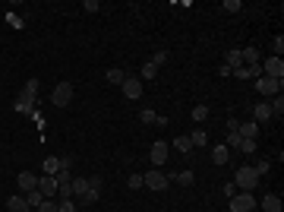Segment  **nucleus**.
<instances>
[{"instance_id": "1", "label": "nucleus", "mask_w": 284, "mask_h": 212, "mask_svg": "<svg viewBox=\"0 0 284 212\" xmlns=\"http://www.w3.org/2000/svg\"><path fill=\"white\" fill-rule=\"evenodd\" d=\"M234 184L240 193H253V187H259V174L253 171V165H243V168H237Z\"/></svg>"}, {"instance_id": "2", "label": "nucleus", "mask_w": 284, "mask_h": 212, "mask_svg": "<svg viewBox=\"0 0 284 212\" xmlns=\"http://www.w3.org/2000/svg\"><path fill=\"white\" fill-rule=\"evenodd\" d=\"M38 79H29L25 83V89H22V95H19V105H16V111H32L38 105Z\"/></svg>"}, {"instance_id": "3", "label": "nucleus", "mask_w": 284, "mask_h": 212, "mask_svg": "<svg viewBox=\"0 0 284 212\" xmlns=\"http://www.w3.org/2000/svg\"><path fill=\"white\" fill-rule=\"evenodd\" d=\"M73 102V83H57L51 92V105L54 108H66Z\"/></svg>"}, {"instance_id": "4", "label": "nucleus", "mask_w": 284, "mask_h": 212, "mask_svg": "<svg viewBox=\"0 0 284 212\" xmlns=\"http://www.w3.org/2000/svg\"><path fill=\"white\" fill-rule=\"evenodd\" d=\"M281 85H284V79H268V76H259V79H256V89H259L262 95H268V98L281 95Z\"/></svg>"}, {"instance_id": "5", "label": "nucleus", "mask_w": 284, "mask_h": 212, "mask_svg": "<svg viewBox=\"0 0 284 212\" xmlns=\"http://www.w3.org/2000/svg\"><path fill=\"white\" fill-rule=\"evenodd\" d=\"M142 184H145V187H152V190H167V184H171V177L167 174H161V171H145V174H142Z\"/></svg>"}, {"instance_id": "6", "label": "nucleus", "mask_w": 284, "mask_h": 212, "mask_svg": "<svg viewBox=\"0 0 284 212\" xmlns=\"http://www.w3.org/2000/svg\"><path fill=\"white\" fill-rule=\"evenodd\" d=\"M262 67V76H268V79H284V61L281 57H268L265 64H259Z\"/></svg>"}, {"instance_id": "7", "label": "nucleus", "mask_w": 284, "mask_h": 212, "mask_svg": "<svg viewBox=\"0 0 284 212\" xmlns=\"http://www.w3.org/2000/svg\"><path fill=\"white\" fill-rule=\"evenodd\" d=\"M256 209V196L253 193H237L231 196V212H253Z\"/></svg>"}, {"instance_id": "8", "label": "nucleus", "mask_w": 284, "mask_h": 212, "mask_svg": "<svg viewBox=\"0 0 284 212\" xmlns=\"http://www.w3.org/2000/svg\"><path fill=\"white\" fill-rule=\"evenodd\" d=\"M256 209H259V212H281V209H284V203H281V196H278V193H265L259 203H256Z\"/></svg>"}, {"instance_id": "9", "label": "nucleus", "mask_w": 284, "mask_h": 212, "mask_svg": "<svg viewBox=\"0 0 284 212\" xmlns=\"http://www.w3.org/2000/svg\"><path fill=\"white\" fill-rule=\"evenodd\" d=\"M167 152H171V146H167L164 140L152 143V152H148V158H152V165H155V168H158V165H164V162H167Z\"/></svg>"}, {"instance_id": "10", "label": "nucleus", "mask_w": 284, "mask_h": 212, "mask_svg": "<svg viewBox=\"0 0 284 212\" xmlns=\"http://www.w3.org/2000/svg\"><path fill=\"white\" fill-rule=\"evenodd\" d=\"M38 190H41L44 200H54V196H57V181H54L51 174H41L38 177Z\"/></svg>"}, {"instance_id": "11", "label": "nucleus", "mask_w": 284, "mask_h": 212, "mask_svg": "<svg viewBox=\"0 0 284 212\" xmlns=\"http://www.w3.org/2000/svg\"><path fill=\"white\" fill-rule=\"evenodd\" d=\"M123 92H126V98H130V102L142 98V79H136V76H126V79H123Z\"/></svg>"}, {"instance_id": "12", "label": "nucleus", "mask_w": 284, "mask_h": 212, "mask_svg": "<svg viewBox=\"0 0 284 212\" xmlns=\"http://www.w3.org/2000/svg\"><path fill=\"white\" fill-rule=\"evenodd\" d=\"M16 184H19V190H22V196L29 193V190H38V177L32 174V171H22V174L16 177Z\"/></svg>"}, {"instance_id": "13", "label": "nucleus", "mask_w": 284, "mask_h": 212, "mask_svg": "<svg viewBox=\"0 0 284 212\" xmlns=\"http://www.w3.org/2000/svg\"><path fill=\"white\" fill-rule=\"evenodd\" d=\"M272 108H268V102H259V105H256V108H253V121L256 124H265V121H272Z\"/></svg>"}, {"instance_id": "14", "label": "nucleus", "mask_w": 284, "mask_h": 212, "mask_svg": "<svg viewBox=\"0 0 284 212\" xmlns=\"http://www.w3.org/2000/svg\"><path fill=\"white\" fill-rule=\"evenodd\" d=\"M6 212H32V209H29V203H25V196L19 193V196H10V200H6Z\"/></svg>"}, {"instance_id": "15", "label": "nucleus", "mask_w": 284, "mask_h": 212, "mask_svg": "<svg viewBox=\"0 0 284 212\" xmlns=\"http://www.w3.org/2000/svg\"><path fill=\"white\" fill-rule=\"evenodd\" d=\"M212 162H215V165H227V162H231V149H227L224 143L215 146V149H212Z\"/></svg>"}, {"instance_id": "16", "label": "nucleus", "mask_w": 284, "mask_h": 212, "mask_svg": "<svg viewBox=\"0 0 284 212\" xmlns=\"http://www.w3.org/2000/svg\"><path fill=\"white\" fill-rule=\"evenodd\" d=\"M240 57H243V67H256V64L262 61V57H259V51H256L253 44H249V48H243V51H240Z\"/></svg>"}, {"instance_id": "17", "label": "nucleus", "mask_w": 284, "mask_h": 212, "mask_svg": "<svg viewBox=\"0 0 284 212\" xmlns=\"http://www.w3.org/2000/svg\"><path fill=\"white\" fill-rule=\"evenodd\" d=\"M237 133H240L243 140H256V136H259V124H256V121L240 124V127H237Z\"/></svg>"}, {"instance_id": "18", "label": "nucleus", "mask_w": 284, "mask_h": 212, "mask_svg": "<svg viewBox=\"0 0 284 212\" xmlns=\"http://www.w3.org/2000/svg\"><path fill=\"white\" fill-rule=\"evenodd\" d=\"M186 136H189V143H193V149H196V146H205V143H208V133H205L202 127H196L193 133H186Z\"/></svg>"}, {"instance_id": "19", "label": "nucleus", "mask_w": 284, "mask_h": 212, "mask_svg": "<svg viewBox=\"0 0 284 212\" xmlns=\"http://www.w3.org/2000/svg\"><path fill=\"white\" fill-rule=\"evenodd\" d=\"M70 187H73V196L79 200V196H82L85 190H89V181H85V177H73V184H70Z\"/></svg>"}, {"instance_id": "20", "label": "nucleus", "mask_w": 284, "mask_h": 212, "mask_svg": "<svg viewBox=\"0 0 284 212\" xmlns=\"http://www.w3.org/2000/svg\"><path fill=\"white\" fill-rule=\"evenodd\" d=\"M25 203H29V209H38L44 203V196H41V190H29L25 193Z\"/></svg>"}, {"instance_id": "21", "label": "nucleus", "mask_w": 284, "mask_h": 212, "mask_svg": "<svg viewBox=\"0 0 284 212\" xmlns=\"http://www.w3.org/2000/svg\"><path fill=\"white\" fill-rule=\"evenodd\" d=\"M224 67H231V70H237V67H243V57H240V51H227V64H224Z\"/></svg>"}, {"instance_id": "22", "label": "nucleus", "mask_w": 284, "mask_h": 212, "mask_svg": "<svg viewBox=\"0 0 284 212\" xmlns=\"http://www.w3.org/2000/svg\"><path fill=\"white\" fill-rule=\"evenodd\" d=\"M174 181H177L180 187H193L196 177H193V171H180V174H174Z\"/></svg>"}, {"instance_id": "23", "label": "nucleus", "mask_w": 284, "mask_h": 212, "mask_svg": "<svg viewBox=\"0 0 284 212\" xmlns=\"http://www.w3.org/2000/svg\"><path fill=\"white\" fill-rule=\"evenodd\" d=\"M123 79H126V73H123V70H117V67H114V70H107V83L123 85Z\"/></svg>"}, {"instance_id": "24", "label": "nucleus", "mask_w": 284, "mask_h": 212, "mask_svg": "<svg viewBox=\"0 0 284 212\" xmlns=\"http://www.w3.org/2000/svg\"><path fill=\"white\" fill-rule=\"evenodd\" d=\"M57 171H60V158H54V155H51V158H44V174H51V177H54Z\"/></svg>"}, {"instance_id": "25", "label": "nucleus", "mask_w": 284, "mask_h": 212, "mask_svg": "<svg viewBox=\"0 0 284 212\" xmlns=\"http://www.w3.org/2000/svg\"><path fill=\"white\" fill-rule=\"evenodd\" d=\"M98 196H101V190H92V187H89L82 196H79V203H82V206H92V203L98 200Z\"/></svg>"}, {"instance_id": "26", "label": "nucleus", "mask_w": 284, "mask_h": 212, "mask_svg": "<svg viewBox=\"0 0 284 212\" xmlns=\"http://www.w3.org/2000/svg\"><path fill=\"white\" fill-rule=\"evenodd\" d=\"M174 149H177V152H189V149H193L189 136H174Z\"/></svg>"}, {"instance_id": "27", "label": "nucleus", "mask_w": 284, "mask_h": 212, "mask_svg": "<svg viewBox=\"0 0 284 212\" xmlns=\"http://www.w3.org/2000/svg\"><path fill=\"white\" fill-rule=\"evenodd\" d=\"M240 143H243V136L240 133H227V149H234V152H240Z\"/></svg>"}, {"instance_id": "28", "label": "nucleus", "mask_w": 284, "mask_h": 212, "mask_svg": "<svg viewBox=\"0 0 284 212\" xmlns=\"http://www.w3.org/2000/svg\"><path fill=\"white\" fill-rule=\"evenodd\" d=\"M205 117H208V108H205V105H196V108H193V121H196V124H202Z\"/></svg>"}, {"instance_id": "29", "label": "nucleus", "mask_w": 284, "mask_h": 212, "mask_svg": "<svg viewBox=\"0 0 284 212\" xmlns=\"http://www.w3.org/2000/svg\"><path fill=\"white\" fill-rule=\"evenodd\" d=\"M139 121L142 124H158V114H155L152 108H145V111H139Z\"/></svg>"}, {"instance_id": "30", "label": "nucleus", "mask_w": 284, "mask_h": 212, "mask_svg": "<svg viewBox=\"0 0 284 212\" xmlns=\"http://www.w3.org/2000/svg\"><path fill=\"white\" fill-rule=\"evenodd\" d=\"M268 108H272V114H284V95H275Z\"/></svg>"}, {"instance_id": "31", "label": "nucleus", "mask_w": 284, "mask_h": 212, "mask_svg": "<svg viewBox=\"0 0 284 212\" xmlns=\"http://www.w3.org/2000/svg\"><path fill=\"white\" fill-rule=\"evenodd\" d=\"M152 64H155V67H164V64H167V51H155V54H152Z\"/></svg>"}, {"instance_id": "32", "label": "nucleus", "mask_w": 284, "mask_h": 212, "mask_svg": "<svg viewBox=\"0 0 284 212\" xmlns=\"http://www.w3.org/2000/svg\"><path fill=\"white\" fill-rule=\"evenodd\" d=\"M155 76H158V67H155V64L148 61L145 67H142V79H155Z\"/></svg>"}, {"instance_id": "33", "label": "nucleus", "mask_w": 284, "mask_h": 212, "mask_svg": "<svg viewBox=\"0 0 284 212\" xmlns=\"http://www.w3.org/2000/svg\"><path fill=\"white\" fill-rule=\"evenodd\" d=\"M126 187H130V190H142V187H145V184H142V174H130Z\"/></svg>"}, {"instance_id": "34", "label": "nucleus", "mask_w": 284, "mask_h": 212, "mask_svg": "<svg viewBox=\"0 0 284 212\" xmlns=\"http://www.w3.org/2000/svg\"><path fill=\"white\" fill-rule=\"evenodd\" d=\"M272 51H275V57H281V54H284V38H281V35H275V38H272Z\"/></svg>"}, {"instance_id": "35", "label": "nucleus", "mask_w": 284, "mask_h": 212, "mask_svg": "<svg viewBox=\"0 0 284 212\" xmlns=\"http://www.w3.org/2000/svg\"><path fill=\"white\" fill-rule=\"evenodd\" d=\"M240 152H243V155H253V152H256V140H243L240 143Z\"/></svg>"}, {"instance_id": "36", "label": "nucleus", "mask_w": 284, "mask_h": 212, "mask_svg": "<svg viewBox=\"0 0 284 212\" xmlns=\"http://www.w3.org/2000/svg\"><path fill=\"white\" fill-rule=\"evenodd\" d=\"M57 212H76V203H73V200H60L57 203Z\"/></svg>"}, {"instance_id": "37", "label": "nucleus", "mask_w": 284, "mask_h": 212, "mask_svg": "<svg viewBox=\"0 0 284 212\" xmlns=\"http://www.w3.org/2000/svg\"><path fill=\"white\" fill-rule=\"evenodd\" d=\"M224 10H227V13H240L243 3H240V0H224Z\"/></svg>"}, {"instance_id": "38", "label": "nucleus", "mask_w": 284, "mask_h": 212, "mask_svg": "<svg viewBox=\"0 0 284 212\" xmlns=\"http://www.w3.org/2000/svg\"><path fill=\"white\" fill-rule=\"evenodd\" d=\"M38 212H57V200H44L41 206H38Z\"/></svg>"}, {"instance_id": "39", "label": "nucleus", "mask_w": 284, "mask_h": 212, "mask_svg": "<svg viewBox=\"0 0 284 212\" xmlns=\"http://www.w3.org/2000/svg\"><path fill=\"white\" fill-rule=\"evenodd\" d=\"M268 168H272V165H268V162H259V165H256V168H253V171H256V174H259V177H262V174H268Z\"/></svg>"}, {"instance_id": "40", "label": "nucleus", "mask_w": 284, "mask_h": 212, "mask_svg": "<svg viewBox=\"0 0 284 212\" xmlns=\"http://www.w3.org/2000/svg\"><path fill=\"white\" fill-rule=\"evenodd\" d=\"M82 10H85V13H98V0H85Z\"/></svg>"}, {"instance_id": "41", "label": "nucleus", "mask_w": 284, "mask_h": 212, "mask_svg": "<svg viewBox=\"0 0 284 212\" xmlns=\"http://www.w3.org/2000/svg\"><path fill=\"white\" fill-rule=\"evenodd\" d=\"M237 193H240V190H237V184H224V196H227V200L237 196Z\"/></svg>"}, {"instance_id": "42", "label": "nucleus", "mask_w": 284, "mask_h": 212, "mask_svg": "<svg viewBox=\"0 0 284 212\" xmlns=\"http://www.w3.org/2000/svg\"><path fill=\"white\" fill-rule=\"evenodd\" d=\"M237 127H240V121H237V117H227V133H237Z\"/></svg>"}, {"instance_id": "43", "label": "nucleus", "mask_w": 284, "mask_h": 212, "mask_svg": "<svg viewBox=\"0 0 284 212\" xmlns=\"http://www.w3.org/2000/svg\"><path fill=\"white\" fill-rule=\"evenodd\" d=\"M89 187L92 190H101V177H89Z\"/></svg>"}, {"instance_id": "44", "label": "nucleus", "mask_w": 284, "mask_h": 212, "mask_svg": "<svg viewBox=\"0 0 284 212\" xmlns=\"http://www.w3.org/2000/svg\"><path fill=\"white\" fill-rule=\"evenodd\" d=\"M253 212H259V209H253Z\"/></svg>"}]
</instances>
